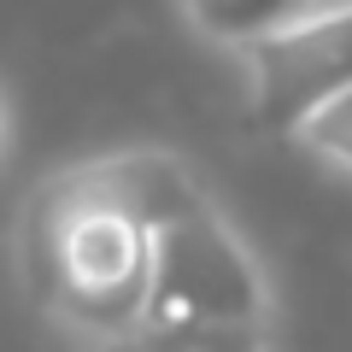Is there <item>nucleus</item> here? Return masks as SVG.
Listing matches in <instances>:
<instances>
[{
  "label": "nucleus",
  "mask_w": 352,
  "mask_h": 352,
  "mask_svg": "<svg viewBox=\"0 0 352 352\" xmlns=\"http://www.w3.org/2000/svg\"><path fill=\"white\" fill-rule=\"evenodd\" d=\"M12 264L30 305L94 352L153 311V229L106 170V153L36 176L12 223Z\"/></svg>",
  "instance_id": "obj_1"
},
{
  "label": "nucleus",
  "mask_w": 352,
  "mask_h": 352,
  "mask_svg": "<svg viewBox=\"0 0 352 352\" xmlns=\"http://www.w3.org/2000/svg\"><path fill=\"white\" fill-rule=\"evenodd\" d=\"M212 323H276V276L212 188L153 223V311Z\"/></svg>",
  "instance_id": "obj_2"
},
{
  "label": "nucleus",
  "mask_w": 352,
  "mask_h": 352,
  "mask_svg": "<svg viewBox=\"0 0 352 352\" xmlns=\"http://www.w3.org/2000/svg\"><path fill=\"white\" fill-rule=\"evenodd\" d=\"M241 76H247V112L258 124L288 129L300 112L317 100L352 88V0H323L252 53H241Z\"/></svg>",
  "instance_id": "obj_3"
},
{
  "label": "nucleus",
  "mask_w": 352,
  "mask_h": 352,
  "mask_svg": "<svg viewBox=\"0 0 352 352\" xmlns=\"http://www.w3.org/2000/svg\"><path fill=\"white\" fill-rule=\"evenodd\" d=\"M311 6H323V0H176V12L194 30V41H206L212 53H229V59L252 53L258 41L288 30Z\"/></svg>",
  "instance_id": "obj_4"
},
{
  "label": "nucleus",
  "mask_w": 352,
  "mask_h": 352,
  "mask_svg": "<svg viewBox=\"0 0 352 352\" xmlns=\"http://www.w3.org/2000/svg\"><path fill=\"white\" fill-rule=\"evenodd\" d=\"M94 352H276V323H212V317H141Z\"/></svg>",
  "instance_id": "obj_5"
},
{
  "label": "nucleus",
  "mask_w": 352,
  "mask_h": 352,
  "mask_svg": "<svg viewBox=\"0 0 352 352\" xmlns=\"http://www.w3.org/2000/svg\"><path fill=\"white\" fill-rule=\"evenodd\" d=\"M282 135H288V147L305 153L317 170L352 182V88H340V94L317 100L311 112H300Z\"/></svg>",
  "instance_id": "obj_6"
},
{
  "label": "nucleus",
  "mask_w": 352,
  "mask_h": 352,
  "mask_svg": "<svg viewBox=\"0 0 352 352\" xmlns=\"http://www.w3.org/2000/svg\"><path fill=\"white\" fill-rule=\"evenodd\" d=\"M12 159V100H6V88H0V170Z\"/></svg>",
  "instance_id": "obj_7"
}]
</instances>
